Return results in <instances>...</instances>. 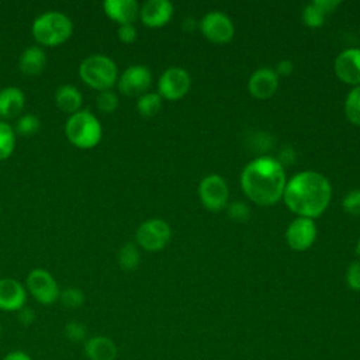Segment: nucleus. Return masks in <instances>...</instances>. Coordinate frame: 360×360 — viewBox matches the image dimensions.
<instances>
[{"label":"nucleus","instance_id":"obj_1","mask_svg":"<svg viewBox=\"0 0 360 360\" xmlns=\"http://www.w3.org/2000/svg\"><path fill=\"white\" fill-rule=\"evenodd\" d=\"M332 198L329 180L314 170L294 174L285 184L283 200L297 217L315 219L328 208Z\"/></svg>","mask_w":360,"mask_h":360},{"label":"nucleus","instance_id":"obj_2","mask_svg":"<svg viewBox=\"0 0 360 360\" xmlns=\"http://www.w3.org/2000/svg\"><path fill=\"white\" fill-rule=\"evenodd\" d=\"M287 184L280 160L260 156L250 160L240 173V187L245 195L257 205H273L283 198Z\"/></svg>","mask_w":360,"mask_h":360},{"label":"nucleus","instance_id":"obj_3","mask_svg":"<svg viewBox=\"0 0 360 360\" xmlns=\"http://www.w3.org/2000/svg\"><path fill=\"white\" fill-rule=\"evenodd\" d=\"M31 32L38 45L58 46L70 38L73 32V22L65 13L51 10L42 13L34 20Z\"/></svg>","mask_w":360,"mask_h":360},{"label":"nucleus","instance_id":"obj_4","mask_svg":"<svg viewBox=\"0 0 360 360\" xmlns=\"http://www.w3.org/2000/svg\"><path fill=\"white\" fill-rule=\"evenodd\" d=\"M68 141L79 149L94 148L103 136V127L98 118L89 110H79L70 114L65 122Z\"/></svg>","mask_w":360,"mask_h":360},{"label":"nucleus","instance_id":"obj_5","mask_svg":"<svg viewBox=\"0 0 360 360\" xmlns=\"http://www.w3.org/2000/svg\"><path fill=\"white\" fill-rule=\"evenodd\" d=\"M79 76L82 82L100 91L111 90L118 80V69L115 62L103 53H93L84 58L79 66Z\"/></svg>","mask_w":360,"mask_h":360},{"label":"nucleus","instance_id":"obj_6","mask_svg":"<svg viewBox=\"0 0 360 360\" xmlns=\"http://www.w3.org/2000/svg\"><path fill=\"white\" fill-rule=\"evenodd\" d=\"M25 290L42 305H52L59 301L60 288L55 277L45 269H32L25 278Z\"/></svg>","mask_w":360,"mask_h":360},{"label":"nucleus","instance_id":"obj_7","mask_svg":"<svg viewBox=\"0 0 360 360\" xmlns=\"http://www.w3.org/2000/svg\"><path fill=\"white\" fill-rule=\"evenodd\" d=\"M172 236L169 224L159 218L142 222L135 233L136 245L146 252H159L166 248Z\"/></svg>","mask_w":360,"mask_h":360},{"label":"nucleus","instance_id":"obj_8","mask_svg":"<svg viewBox=\"0 0 360 360\" xmlns=\"http://www.w3.org/2000/svg\"><path fill=\"white\" fill-rule=\"evenodd\" d=\"M190 86L191 79L187 70L179 66H172L160 75L158 82V94L162 98L176 101L188 93Z\"/></svg>","mask_w":360,"mask_h":360},{"label":"nucleus","instance_id":"obj_9","mask_svg":"<svg viewBox=\"0 0 360 360\" xmlns=\"http://www.w3.org/2000/svg\"><path fill=\"white\" fill-rule=\"evenodd\" d=\"M198 195L207 210L219 211L228 205L229 188L222 176L208 174L200 181Z\"/></svg>","mask_w":360,"mask_h":360},{"label":"nucleus","instance_id":"obj_10","mask_svg":"<svg viewBox=\"0 0 360 360\" xmlns=\"http://www.w3.org/2000/svg\"><path fill=\"white\" fill-rule=\"evenodd\" d=\"M152 84V73L145 65L128 66L117 80V87L124 96H142L148 93Z\"/></svg>","mask_w":360,"mask_h":360},{"label":"nucleus","instance_id":"obj_11","mask_svg":"<svg viewBox=\"0 0 360 360\" xmlns=\"http://www.w3.org/2000/svg\"><path fill=\"white\" fill-rule=\"evenodd\" d=\"M202 35L214 44H226L233 38L235 27L232 20L221 11H210L200 21Z\"/></svg>","mask_w":360,"mask_h":360},{"label":"nucleus","instance_id":"obj_12","mask_svg":"<svg viewBox=\"0 0 360 360\" xmlns=\"http://www.w3.org/2000/svg\"><path fill=\"white\" fill-rule=\"evenodd\" d=\"M316 225L311 218L297 217L285 229V242L295 252L309 249L316 239Z\"/></svg>","mask_w":360,"mask_h":360},{"label":"nucleus","instance_id":"obj_13","mask_svg":"<svg viewBox=\"0 0 360 360\" xmlns=\"http://www.w3.org/2000/svg\"><path fill=\"white\" fill-rule=\"evenodd\" d=\"M335 73L340 82L360 86V48L343 49L335 59Z\"/></svg>","mask_w":360,"mask_h":360},{"label":"nucleus","instance_id":"obj_14","mask_svg":"<svg viewBox=\"0 0 360 360\" xmlns=\"http://www.w3.org/2000/svg\"><path fill=\"white\" fill-rule=\"evenodd\" d=\"M27 290L18 280L11 277L0 278V311L18 312L25 307Z\"/></svg>","mask_w":360,"mask_h":360},{"label":"nucleus","instance_id":"obj_15","mask_svg":"<svg viewBox=\"0 0 360 360\" xmlns=\"http://www.w3.org/2000/svg\"><path fill=\"white\" fill-rule=\"evenodd\" d=\"M173 15V4L167 0H148L139 7V18L149 28L166 25Z\"/></svg>","mask_w":360,"mask_h":360},{"label":"nucleus","instance_id":"obj_16","mask_svg":"<svg viewBox=\"0 0 360 360\" xmlns=\"http://www.w3.org/2000/svg\"><path fill=\"white\" fill-rule=\"evenodd\" d=\"M278 87V76L271 68L256 69L248 82L249 93L259 100L270 98Z\"/></svg>","mask_w":360,"mask_h":360},{"label":"nucleus","instance_id":"obj_17","mask_svg":"<svg viewBox=\"0 0 360 360\" xmlns=\"http://www.w3.org/2000/svg\"><path fill=\"white\" fill-rule=\"evenodd\" d=\"M103 8L105 15L118 25L132 24L139 17V4L135 0H105Z\"/></svg>","mask_w":360,"mask_h":360},{"label":"nucleus","instance_id":"obj_18","mask_svg":"<svg viewBox=\"0 0 360 360\" xmlns=\"http://www.w3.org/2000/svg\"><path fill=\"white\" fill-rule=\"evenodd\" d=\"M83 353L87 360H115L118 347L108 336L97 335L87 338L83 343Z\"/></svg>","mask_w":360,"mask_h":360},{"label":"nucleus","instance_id":"obj_19","mask_svg":"<svg viewBox=\"0 0 360 360\" xmlns=\"http://www.w3.org/2000/svg\"><path fill=\"white\" fill-rule=\"evenodd\" d=\"M25 105V94L17 86H7L0 90V118L11 120L20 117Z\"/></svg>","mask_w":360,"mask_h":360},{"label":"nucleus","instance_id":"obj_20","mask_svg":"<svg viewBox=\"0 0 360 360\" xmlns=\"http://www.w3.org/2000/svg\"><path fill=\"white\" fill-rule=\"evenodd\" d=\"M46 66L45 51L39 45L25 48L18 58V69L27 76H37L42 73Z\"/></svg>","mask_w":360,"mask_h":360},{"label":"nucleus","instance_id":"obj_21","mask_svg":"<svg viewBox=\"0 0 360 360\" xmlns=\"http://www.w3.org/2000/svg\"><path fill=\"white\" fill-rule=\"evenodd\" d=\"M55 104L60 111L70 115L80 110L83 104V96L76 86L62 84L55 91Z\"/></svg>","mask_w":360,"mask_h":360},{"label":"nucleus","instance_id":"obj_22","mask_svg":"<svg viewBox=\"0 0 360 360\" xmlns=\"http://www.w3.org/2000/svg\"><path fill=\"white\" fill-rule=\"evenodd\" d=\"M141 253L138 245L132 242H127L118 250V264L125 271H132L139 266Z\"/></svg>","mask_w":360,"mask_h":360},{"label":"nucleus","instance_id":"obj_23","mask_svg":"<svg viewBox=\"0 0 360 360\" xmlns=\"http://www.w3.org/2000/svg\"><path fill=\"white\" fill-rule=\"evenodd\" d=\"M162 108V97L155 91H148L138 97L136 110L142 117H155Z\"/></svg>","mask_w":360,"mask_h":360},{"label":"nucleus","instance_id":"obj_24","mask_svg":"<svg viewBox=\"0 0 360 360\" xmlns=\"http://www.w3.org/2000/svg\"><path fill=\"white\" fill-rule=\"evenodd\" d=\"M15 148V132L14 128L0 120V160L8 159Z\"/></svg>","mask_w":360,"mask_h":360},{"label":"nucleus","instance_id":"obj_25","mask_svg":"<svg viewBox=\"0 0 360 360\" xmlns=\"http://www.w3.org/2000/svg\"><path fill=\"white\" fill-rule=\"evenodd\" d=\"M345 114L352 124L360 127V86L353 87L346 96Z\"/></svg>","mask_w":360,"mask_h":360},{"label":"nucleus","instance_id":"obj_26","mask_svg":"<svg viewBox=\"0 0 360 360\" xmlns=\"http://www.w3.org/2000/svg\"><path fill=\"white\" fill-rule=\"evenodd\" d=\"M39 125H41V121L35 114H22L17 118L13 128H14L15 135L30 136V135H34L38 132Z\"/></svg>","mask_w":360,"mask_h":360},{"label":"nucleus","instance_id":"obj_27","mask_svg":"<svg viewBox=\"0 0 360 360\" xmlns=\"http://www.w3.org/2000/svg\"><path fill=\"white\" fill-rule=\"evenodd\" d=\"M326 14L314 3H308L305 7H304V11H302V21L307 27L309 28H319L323 25L325 20H326Z\"/></svg>","mask_w":360,"mask_h":360},{"label":"nucleus","instance_id":"obj_28","mask_svg":"<svg viewBox=\"0 0 360 360\" xmlns=\"http://www.w3.org/2000/svg\"><path fill=\"white\" fill-rule=\"evenodd\" d=\"M84 300H86V297L80 288L68 287L65 290H60L59 301L65 308H69V309L80 308L84 304Z\"/></svg>","mask_w":360,"mask_h":360},{"label":"nucleus","instance_id":"obj_29","mask_svg":"<svg viewBox=\"0 0 360 360\" xmlns=\"http://www.w3.org/2000/svg\"><path fill=\"white\" fill-rule=\"evenodd\" d=\"M96 105L97 110L104 114H111L118 107V97L112 90H104L100 91L96 97Z\"/></svg>","mask_w":360,"mask_h":360},{"label":"nucleus","instance_id":"obj_30","mask_svg":"<svg viewBox=\"0 0 360 360\" xmlns=\"http://www.w3.org/2000/svg\"><path fill=\"white\" fill-rule=\"evenodd\" d=\"M63 333L66 336L68 340L73 342V343H79V342H86L87 340V329L84 326V323L79 322V321H70L65 325Z\"/></svg>","mask_w":360,"mask_h":360},{"label":"nucleus","instance_id":"obj_31","mask_svg":"<svg viewBox=\"0 0 360 360\" xmlns=\"http://www.w3.org/2000/svg\"><path fill=\"white\" fill-rule=\"evenodd\" d=\"M226 207H228V217L236 222H246L250 218V210L242 201H233Z\"/></svg>","mask_w":360,"mask_h":360},{"label":"nucleus","instance_id":"obj_32","mask_svg":"<svg viewBox=\"0 0 360 360\" xmlns=\"http://www.w3.org/2000/svg\"><path fill=\"white\" fill-rule=\"evenodd\" d=\"M343 210L354 217H360V190H350L342 200Z\"/></svg>","mask_w":360,"mask_h":360},{"label":"nucleus","instance_id":"obj_33","mask_svg":"<svg viewBox=\"0 0 360 360\" xmlns=\"http://www.w3.org/2000/svg\"><path fill=\"white\" fill-rule=\"evenodd\" d=\"M346 283L350 290L360 291V262H352L346 270Z\"/></svg>","mask_w":360,"mask_h":360},{"label":"nucleus","instance_id":"obj_34","mask_svg":"<svg viewBox=\"0 0 360 360\" xmlns=\"http://www.w3.org/2000/svg\"><path fill=\"white\" fill-rule=\"evenodd\" d=\"M117 35L118 39L124 44H132L136 39V28L134 27V24H124V25H118L117 30Z\"/></svg>","mask_w":360,"mask_h":360},{"label":"nucleus","instance_id":"obj_35","mask_svg":"<svg viewBox=\"0 0 360 360\" xmlns=\"http://www.w3.org/2000/svg\"><path fill=\"white\" fill-rule=\"evenodd\" d=\"M294 70V63L290 59H283L277 63L274 72L277 73V76H290Z\"/></svg>","mask_w":360,"mask_h":360},{"label":"nucleus","instance_id":"obj_36","mask_svg":"<svg viewBox=\"0 0 360 360\" xmlns=\"http://www.w3.org/2000/svg\"><path fill=\"white\" fill-rule=\"evenodd\" d=\"M314 3L328 15L335 11V8L340 4L339 0H314Z\"/></svg>","mask_w":360,"mask_h":360},{"label":"nucleus","instance_id":"obj_37","mask_svg":"<svg viewBox=\"0 0 360 360\" xmlns=\"http://www.w3.org/2000/svg\"><path fill=\"white\" fill-rule=\"evenodd\" d=\"M18 315V321L22 323V325H31L32 322H34V319H35V312L31 309V308H27V307H24V308H21L18 312H17Z\"/></svg>","mask_w":360,"mask_h":360},{"label":"nucleus","instance_id":"obj_38","mask_svg":"<svg viewBox=\"0 0 360 360\" xmlns=\"http://www.w3.org/2000/svg\"><path fill=\"white\" fill-rule=\"evenodd\" d=\"M1 360H32V357L24 350H11Z\"/></svg>","mask_w":360,"mask_h":360},{"label":"nucleus","instance_id":"obj_39","mask_svg":"<svg viewBox=\"0 0 360 360\" xmlns=\"http://www.w3.org/2000/svg\"><path fill=\"white\" fill-rule=\"evenodd\" d=\"M356 252L360 256V238H359V242H357V246H356Z\"/></svg>","mask_w":360,"mask_h":360},{"label":"nucleus","instance_id":"obj_40","mask_svg":"<svg viewBox=\"0 0 360 360\" xmlns=\"http://www.w3.org/2000/svg\"><path fill=\"white\" fill-rule=\"evenodd\" d=\"M0 335H1V325H0Z\"/></svg>","mask_w":360,"mask_h":360}]
</instances>
